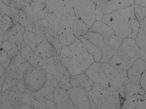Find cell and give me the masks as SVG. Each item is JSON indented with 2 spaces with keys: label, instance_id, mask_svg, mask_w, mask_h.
<instances>
[{
  "label": "cell",
  "instance_id": "cell-1",
  "mask_svg": "<svg viewBox=\"0 0 146 109\" xmlns=\"http://www.w3.org/2000/svg\"><path fill=\"white\" fill-rule=\"evenodd\" d=\"M83 42L95 61L109 63L122 39L103 21L96 22L84 36L78 38Z\"/></svg>",
  "mask_w": 146,
  "mask_h": 109
},
{
  "label": "cell",
  "instance_id": "cell-2",
  "mask_svg": "<svg viewBox=\"0 0 146 109\" xmlns=\"http://www.w3.org/2000/svg\"><path fill=\"white\" fill-rule=\"evenodd\" d=\"M86 73L94 83L112 91H118L130 81L126 70L117 69L109 63L95 61Z\"/></svg>",
  "mask_w": 146,
  "mask_h": 109
},
{
  "label": "cell",
  "instance_id": "cell-3",
  "mask_svg": "<svg viewBox=\"0 0 146 109\" xmlns=\"http://www.w3.org/2000/svg\"><path fill=\"white\" fill-rule=\"evenodd\" d=\"M60 55L61 62L71 75L86 73L95 61L83 42L77 38L71 44L62 47Z\"/></svg>",
  "mask_w": 146,
  "mask_h": 109
},
{
  "label": "cell",
  "instance_id": "cell-4",
  "mask_svg": "<svg viewBox=\"0 0 146 109\" xmlns=\"http://www.w3.org/2000/svg\"><path fill=\"white\" fill-rule=\"evenodd\" d=\"M122 40L135 39L140 22L134 13L133 5L105 15L102 20Z\"/></svg>",
  "mask_w": 146,
  "mask_h": 109
},
{
  "label": "cell",
  "instance_id": "cell-5",
  "mask_svg": "<svg viewBox=\"0 0 146 109\" xmlns=\"http://www.w3.org/2000/svg\"><path fill=\"white\" fill-rule=\"evenodd\" d=\"M140 58V48L135 39H124L109 63L117 69L127 70Z\"/></svg>",
  "mask_w": 146,
  "mask_h": 109
},
{
  "label": "cell",
  "instance_id": "cell-6",
  "mask_svg": "<svg viewBox=\"0 0 146 109\" xmlns=\"http://www.w3.org/2000/svg\"><path fill=\"white\" fill-rule=\"evenodd\" d=\"M62 56L57 55L46 59L39 58L38 64L46 73L52 75L57 80L60 87L68 90L72 86L70 80L71 75L61 62Z\"/></svg>",
  "mask_w": 146,
  "mask_h": 109
},
{
  "label": "cell",
  "instance_id": "cell-7",
  "mask_svg": "<svg viewBox=\"0 0 146 109\" xmlns=\"http://www.w3.org/2000/svg\"><path fill=\"white\" fill-rule=\"evenodd\" d=\"M117 92L122 109H140L146 100V94L140 84L129 81Z\"/></svg>",
  "mask_w": 146,
  "mask_h": 109
},
{
  "label": "cell",
  "instance_id": "cell-8",
  "mask_svg": "<svg viewBox=\"0 0 146 109\" xmlns=\"http://www.w3.org/2000/svg\"><path fill=\"white\" fill-rule=\"evenodd\" d=\"M89 93L96 108H121V98L117 91H110L101 85L94 83Z\"/></svg>",
  "mask_w": 146,
  "mask_h": 109
},
{
  "label": "cell",
  "instance_id": "cell-9",
  "mask_svg": "<svg viewBox=\"0 0 146 109\" xmlns=\"http://www.w3.org/2000/svg\"><path fill=\"white\" fill-rule=\"evenodd\" d=\"M68 3L74 9L76 18L84 21L89 27L96 22V4L92 0H70Z\"/></svg>",
  "mask_w": 146,
  "mask_h": 109
},
{
  "label": "cell",
  "instance_id": "cell-10",
  "mask_svg": "<svg viewBox=\"0 0 146 109\" xmlns=\"http://www.w3.org/2000/svg\"><path fill=\"white\" fill-rule=\"evenodd\" d=\"M32 66V69L25 74L23 79L27 91L35 92L40 91L45 84L47 73L39 64Z\"/></svg>",
  "mask_w": 146,
  "mask_h": 109
},
{
  "label": "cell",
  "instance_id": "cell-11",
  "mask_svg": "<svg viewBox=\"0 0 146 109\" xmlns=\"http://www.w3.org/2000/svg\"><path fill=\"white\" fill-rule=\"evenodd\" d=\"M72 102L76 109H96L89 92L79 88L72 87L67 90Z\"/></svg>",
  "mask_w": 146,
  "mask_h": 109
},
{
  "label": "cell",
  "instance_id": "cell-12",
  "mask_svg": "<svg viewBox=\"0 0 146 109\" xmlns=\"http://www.w3.org/2000/svg\"><path fill=\"white\" fill-rule=\"evenodd\" d=\"M24 75L19 70L12 60L4 75L1 77V92L16 86L19 81L23 79Z\"/></svg>",
  "mask_w": 146,
  "mask_h": 109
},
{
  "label": "cell",
  "instance_id": "cell-13",
  "mask_svg": "<svg viewBox=\"0 0 146 109\" xmlns=\"http://www.w3.org/2000/svg\"><path fill=\"white\" fill-rule=\"evenodd\" d=\"M102 8L105 15L133 6V0H92Z\"/></svg>",
  "mask_w": 146,
  "mask_h": 109
},
{
  "label": "cell",
  "instance_id": "cell-14",
  "mask_svg": "<svg viewBox=\"0 0 146 109\" xmlns=\"http://www.w3.org/2000/svg\"><path fill=\"white\" fill-rule=\"evenodd\" d=\"M26 31L25 28L19 22L14 24L3 34H1V41H8L14 42L19 47L24 41L23 36Z\"/></svg>",
  "mask_w": 146,
  "mask_h": 109
},
{
  "label": "cell",
  "instance_id": "cell-15",
  "mask_svg": "<svg viewBox=\"0 0 146 109\" xmlns=\"http://www.w3.org/2000/svg\"><path fill=\"white\" fill-rule=\"evenodd\" d=\"M62 28H72L75 16L74 9L68 3L56 12L55 14Z\"/></svg>",
  "mask_w": 146,
  "mask_h": 109
},
{
  "label": "cell",
  "instance_id": "cell-16",
  "mask_svg": "<svg viewBox=\"0 0 146 109\" xmlns=\"http://www.w3.org/2000/svg\"><path fill=\"white\" fill-rule=\"evenodd\" d=\"M53 96L56 109H76L72 102L67 90L61 88L55 89Z\"/></svg>",
  "mask_w": 146,
  "mask_h": 109
},
{
  "label": "cell",
  "instance_id": "cell-17",
  "mask_svg": "<svg viewBox=\"0 0 146 109\" xmlns=\"http://www.w3.org/2000/svg\"><path fill=\"white\" fill-rule=\"evenodd\" d=\"M146 70V61L140 58L126 70L128 79L131 82L140 84L143 73Z\"/></svg>",
  "mask_w": 146,
  "mask_h": 109
},
{
  "label": "cell",
  "instance_id": "cell-18",
  "mask_svg": "<svg viewBox=\"0 0 146 109\" xmlns=\"http://www.w3.org/2000/svg\"><path fill=\"white\" fill-rule=\"evenodd\" d=\"M33 50L38 56L43 59L57 55L54 47L46 38L40 42Z\"/></svg>",
  "mask_w": 146,
  "mask_h": 109
},
{
  "label": "cell",
  "instance_id": "cell-19",
  "mask_svg": "<svg viewBox=\"0 0 146 109\" xmlns=\"http://www.w3.org/2000/svg\"><path fill=\"white\" fill-rule=\"evenodd\" d=\"M70 82L72 87L79 88L89 92L92 89L94 83L86 73L71 75Z\"/></svg>",
  "mask_w": 146,
  "mask_h": 109
},
{
  "label": "cell",
  "instance_id": "cell-20",
  "mask_svg": "<svg viewBox=\"0 0 146 109\" xmlns=\"http://www.w3.org/2000/svg\"><path fill=\"white\" fill-rule=\"evenodd\" d=\"M135 40L140 48V58L146 61V17L140 22Z\"/></svg>",
  "mask_w": 146,
  "mask_h": 109
},
{
  "label": "cell",
  "instance_id": "cell-21",
  "mask_svg": "<svg viewBox=\"0 0 146 109\" xmlns=\"http://www.w3.org/2000/svg\"><path fill=\"white\" fill-rule=\"evenodd\" d=\"M23 38L25 44L33 50L40 42L46 38L44 34L26 30Z\"/></svg>",
  "mask_w": 146,
  "mask_h": 109
},
{
  "label": "cell",
  "instance_id": "cell-22",
  "mask_svg": "<svg viewBox=\"0 0 146 109\" xmlns=\"http://www.w3.org/2000/svg\"><path fill=\"white\" fill-rule=\"evenodd\" d=\"M20 53L22 57L32 66L38 64L40 57L36 55L31 48L25 44L24 42L20 47Z\"/></svg>",
  "mask_w": 146,
  "mask_h": 109
},
{
  "label": "cell",
  "instance_id": "cell-23",
  "mask_svg": "<svg viewBox=\"0 0 146 109\" xmlns=\"http://www.w3.org/2000/svg\"><path fill=\"white\" fill-rule=\"evenodd\" d=\"M75 38L72 28H61L58 39L62 47L71 44Z\"/></svg>",
  "mask_w": 146,
  "mask_h": 109
},
{
  "label": "cell",
  "instance_id": "cell-24",
  "mask_svg": "<svg viewBox=\"0 0 146 109\" xmlns=\"http://www.w3.org/2000/svg\"><path fill=\"white\" fill-rule=\"evenodd\" d=\"M72 28L75 36L77 38L86 35L90 29L89 26L84 21L76 18H75Z\"/></svg>",
  "mask_w": 146,
  "mask_h": 109
},
{
  "label": "cell",
  "instance_id": "cell-25",
  "mask_svg": "<svg viewBox=\"0 0 146 109\" xmlns=\"http://www.w3.org/2000/svg\"><path fill=\"white\" fill-rule=\"evenodd\" d=\"M1 49L13 60L20 53L19 47L12 42L4 41L1 42Z\"/></svg>",
  "mask_w": 146,
  "mask_h": 109
},
{
  "label": "cell",
  "instance_id": "cell-26",
  "mask_svg": "<svg viewBox=\"0 0 146 109\" xmlns=\"http://www.w3.org/2000/svg\"><path fill=\"white\" fill-rule=\"evenodd\" d=\"M12 60L19 70L24 74L29 72L32 69V65L23 58L20 53Z\"/></svg>",
  "mask_w": 146,
  "mask_h": 109
},
{
  "label": "cell",
  "instance_id": "cell-27",
  "mask_svg": "<svg viewBox=\"0 0 146 109\" xmlns=\"http://www.w3.org/2000/svg\"><path fill=\"white\" fill-rule=\"evenodd\" d=\"M14 24L11 18L5 13H1V34H3Z\"/></svg>",
  "mask_w": 146,
  "mask_h": 109
},
{
  "label": "cell",
  "instance_id": "cell-28",
  "mask_svg": "<svg viewBox=\"0 0 146 109\" xmlns=\"http://www.w3.org/2000/svg\"><path fill=\"white\" fill-rule=\"evenodd\" d=\"M133 8L136 17L140 22L146 17V7L134 4Z\"/></svg>",
  "mask_w": 146,
  "mask_h": 109
},
{
  "label": "cell",
  "instance_id": "cell-29",
  "mask_svg": "<svg viewBox=\"0 0 146 109\" xmlns=\"http://www.w3.org/2000/svg\"><path fill=\"white\" fill-rule=\"evenodd\" d=\"M20 18L19 23L23 26L25 28L26 30L31 25L32 23L31 19L28 17V16L25 14L23 13L22 12H19Z\"/></svg>",
  "mask_w": 146,
  "mask_h": 109
},
{
  "label": "cell",
  "instance_id": "cell-30",
  "mask_svg": "<svg viewBox=\"0 0 146 109\" xmlns=\"http://www.w3.org/2000/svg\"><path fill=\"white\" fill-rule=\"evenodd\" d=\"M12 60L9 57L5 52L1 49V65L6 70L10 65Z\"/></svg>",
  "mask_w": 146,
  "mask_h": 109
},
{
  "label": "cell",
  "instance_id": "cell-31",
  "mask_svg": "<svg viewBox=\"0 0 146 109\" xmlns=\"http://www.w3.org/2000/svg\"><path fill=\"white\" fill-rule=\"evenodd\" d=\"M105 15V14L101 7L96 4L95 11L96 21L98 22L102 21Z\"/></svg>",
  "mask_w": 146,
  "mask_h": 109
},
{
  "label": "cell",
  "instance_id": "cell-32",
  "mask_svg": "<svg viewBox=\"0 0 146 109\" xmlns=\"http://www.w3.org/2000/svg\"><path fill=\"white\" fill-rule=\"evenodd\" d=\"M46 77L47 80H48L55 89L59 88L60 86L57 80L54 76L50 73H47Z\"/></svg>",
  "mask_w": 146,
  "mask_h": 109
},
{
  "label": "cell",
  "instance_id": "cell-33",
  "mask_svg": "<svg viewBox=\"0 0 146 109\" xmlns=\"http://www.w3.org/2000/svg\"><path fill=\"white\" fill-rule=\"evenodd\" d=\"M139 84L146 94V70L141 77Z\"/></svg>",
  "mask_w": 146,
  "mask_h": 109
},
{
  "label": "cell",
  "instance_id": "cell-34",
  "mask_svg": "<svg viewBox=\"0 0 146 109\" xmlns=\"http://www.w3.org/2000/svg\"><path fill=\"white\" fill-rule=\"evenodd\" d=\"M135 4L138 5L146 7V0H133Z\"/></svg>",
  "mask_w": 146,
  "mask_h": 109
},
{
  "label": "cell",
  "instance_id": "cell-35",
  "mask_svg": "<svg viewBox=\"0 0 146 109\" xmlns=\"http://www.w3.org/2000/svg\"><path fill=\"white\" fill-rule=\"evenodd\" d=\"M109 1H110V0H109Z\"/></svg>",
  "mask_w": 146,
  "mask_h": 109
}]
</instances>
